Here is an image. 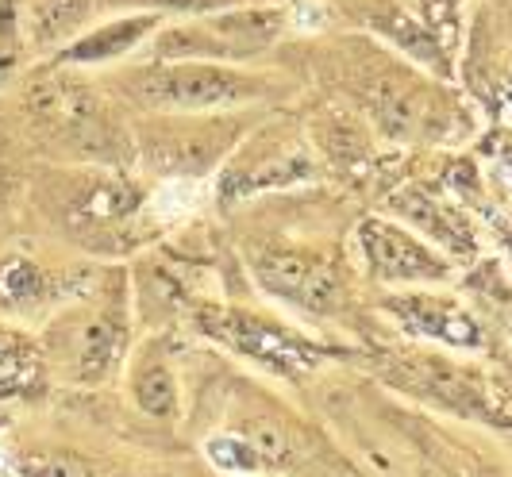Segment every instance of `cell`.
<instances>
[{
	"label": "cell",
	"mask_w": 512,
	"mask_h": 477,
	"mask_svg": "<svg viewBox=\"0 0 512 477\" xmlns=\"http://www.w3.org/2000/svg\"><path fill=\"white\" fill-rule=\"evenodd\" d=\"M285 54L305 58V66L332 89L339 104L359 112L374 135L409 147L459 143L474 131L470 104L451 77L428 74L397 51L382 47L362 31L297 35L282 43Z\"/></svg>",
	"instance_id": "cell-1"
},
{
	"label": "cell",
	"mask_w": 512,
	"mask_h": 477,
	"mask_svg": "<svg viewBox=\"0 0 512 477\" xmlns=\"http://www.w3.org/2000/svg\"><path fill=\"white\" fill-rule=\"evenodd\" d=\"M104 89L135 112H231L274 108L301 93V77L270 66H228L201 58H147L104 70Z\"/></svg>",
	"instance_id": "cell-2"
},
{
	"label": "cell",
	"mask_w": 512,
	"mask_h": 477,
	"mask_svg": "<svg viewBox=\"0 0 512 477\" xmlns=\"http://www.w3.org/2000/svg\"><path fill=\"white\" fill-rule=\"evenodd\" d=\"M43 366L62 385H104L128 358L131 297L120 270H101L93 289L58 304L43 335Z\"/></svg>",
	"instance_id": "cell-3"
},
{
	"label": "cell",
	"mask_w": 512,
	"mask_h": 477,
	"mask_svg": "<svg viewBox=\"0 0 512 477\" xmlns=\"http://www.w3.org/2000/svg\"><path fill=\"white\" fill-rule=\"evenodd\" d=\"M297 35V0H243L193 20H166L143 47L147 58H201L258 66Z\"/></svg>",
	"instance_id": "cell-4"
},
{
	"label": "cell",
	"mask_w": 512,
	"mask_h": 477,
	"mask_svg": "<svg viewBox=\"0 0 512 477\" xmlns=\"http://www.w3.org/2000/svg\"><path fill=\"white\" fill-rule=\"evenodd\" d=\"M274 108L231 112H139L131 120V158L143 174L166 181H197L216 174L251 127Z\"/></svg>",
	"instance_id": "cell-5"
},
{
	"label": "cell",
	"mask_w": 512,
	"mask_h": 477,
	"mask_svg": "<svg viewBox=\"0 0 512 477\" xmlns=\"http://www.w3.org/2000/svg\"><path fill=\"white\" fill-rule=\"evenodd\" d=\"M312 177H320V158L312 139L289 116L266 112L216 170V185L224 204H235L255 193L305 185Z\"/></svg>",
	"instance_id": "cell-6"
},
{
	"label": "cell",
	"mask_w": 512,
	"mask_h": 477,
	"mask_svg": "<svg viewBox=\"0 0 512 477\" xmlns=\"http://www.w3.org/2000/svg\"><path fill=\"white\" fill-rule=\"evenodd\" d=\"M324 8L335 12V20L351 31H362L378 39L382 47L397 51L428 74L455 81V51L443 43L428 16L416 8V0H324Z\"/></svg>",
	"instance_id": "cell-7"
},
{
	"label": "cell",
	"mask_w": 512,
	"mask_h": 477,
	"mask_svg": "<svg viewBox=\"0 0 512 477\" xmlns=\"http://www.w3.org/2000/svg\"><path fill=\"white\" fill-rule=\"evenodd\" d=\"M193 324L205 331L208 339L224 343L231 351L255 358L258 366L274 370V374L297 377L305 374L312 362H320V347L308 343L305 335L274 324L266 316L243 312V308H224V304H197L193 308Z\"/></svg>",
	"instance_id": "cell-8"
},
{
	"label": "cell",
	"mask_w": 512,
	"mask_h": 477,
	"mask_svg": "<svg viewBox=\"0 0 512 477\" xmlns=\"http://www.w3.org/2000/svg\"><path fill=\"white\" fill-rule=\"evenodd\" d=\"M251 270L270 297L293 304L308 316H332L347 301V277L339 262L308 247H255Z\"/></svg>",
	"instance_id": "cell-9"
},
{
	"label": "cell",
	"mask_w": 512,
	"mask_h": 477,
	"mask_svg": "<svg viewBox=\"0 0 512 477\" xmlns=\"http://www.w3.org/2000/svg\"><path fill=\"white\" fill-rule=\"evenodd\" d=\"M166 24L162 16L151 12H101L93 24L77 35L74 43H66L54 54V66H70V70H112L120 62H128L154 39V31Z\"/></svg>",
	"instance_id": "cell-10"
},
{
	"label": "cell",
	"mask_w": 512,
	"mask_h": 477,
	"mask_svg": "<svg viewBox=\"0 0 512 477\" xmlns=\"http://www.w3.org/2000/svg\"><path fill=\"white\" fill-rule=\"evenodd\" d=\"M359 247L370 274L378 281H389V285L393 281L405 285V281H443L447 277V262L428 243H420L416 235L389 224V220H362Z\"/></svg>",
	"instance_id": "cell-11"
},
{
	"label": "cell",
	"mask_w": 512,
	"mask_h": 477,
	"mask_svg": "<svg viewBox=\"0 0 512 477\" xmlns=\"http://www.w3.org/2000/svg\"><path fill=\"white\" fill-rule=\"evenodd\" d=\"M101 16V0H20L24 47L31 62H51Z\"/></svg>",
	"instance_id": "cell-12"
},
{
	"label": "cell",
	"mask_w": 512,
	"mask_h": 477,
	"mask_svg": "<svg viewBox=\"0 0 512 477\" xmlns=\"http://www.w3.org/2000/svg\"><path fill=\"white\" fill-rule=\"evenodd\" d=\"M128 397H131V404H135L143 416H151V420H162V424L178 420V412H181L178 374H174L170 354H166V347H162L158 339L143 343V347L128 358Z\"/></svg>",
	"instance_id": "cell-13"
},
{
	"label": "cell",
	"mask_w": 512,
	"mask_h": 477,
	"mask_svg": "<svg viewBox=\"0 0 512 477\" xmlns=\"http://www.w3.org/2000/svg\"><path fill=\"white\" fill-rule=\"evenodd\" d=\"M389 312H397L401 324L412 327V331H420L428 339H443L451 347H478L482 343L478 324L455 301H443V297H397V301H389Z\"/></svg>",
	"instance_id": "cell-14"
},
{
	"label": "cell",
	"mask_w": 512,
	"mask_h": 477,
	"mask_svg": "<svg viewBox=\"0 0 512 477\" xmlns=\"http://www.w3.org/2000/svg\"><path fill=\"white\" fill-rule=\"evenodd\" d=\"M393 374H397V381H405L409 389L432 397V401L451 404V408H459V412H486V401L478 397L474 381H466L455 366H447V362H439V358H409V362H401Z\"/></svg>",
	"instance_id": "cell-15"
},
{
	"label": "cell",
	"mask_w": 512,
	"mask_h": 477,
	"mask_svg": "<svg viewBox=\"0 0 512 477\" xmlns=\"http://www.w3.org/2000/svg\"><path fill=\"white\" fill-rule=\"evenodd\" d=\"M47 374L43 347L24 327L0 320V397H20Z\"/></svg>",
	"instance_id": "cell-16"
},
{
	"label": "cell",
	"mask_w": 512,
	"mask_h": 477,
	"mask_svg": "<svg viewBox=\"0 0 512 477\" xmlns=\"http://www.w3.org/2000/svg\"><path fill=\"white\" fill-rule=\"evenodd\" d=\"M389 208L401 212V216L412 220L416 227H428V235H432V239H443L451 251L470 254V231H466V224H462V216L459 212H451V208H443V201H439L436 193H428V189L397 193Z\"/></svg>",
	"instance_id": "cell-17"
},
{
	"label": "cell",
	"mask_w": 512,
	"mask_h": 477,
	"mask_svg": "<svg viewBox=\"0 0 512 477\" xmlns=\"http://www.w3.org/2000/svg\"><path fill=\"white\" fill-rule=\"evenodd\" d=\"M235 435L251 447V454L258 458V466H289L293 454H297V443L293 435L285 431L278 420H247L243 427H235Z\"/></svg>",
	"instance_id": "cell-18"
},
{
	"label": "cell",
	"mask_w": 512,
	"mask_h": 477,
	"mask_svg": "<svg viewBox=\"0 0 512 477\" xmlns=\"http://www.w3.org/2000/svg\"><path fill=\"white\" fill-rule=\"evenodd\" d=\"M16 474L20 477H104L89 458H81L74 451H24L16 458Z\"/></svg>",
	"instance_id": "cell-19"
},
{
	"label": "cell",
	"mask_w": 512,
	"mask_h": 477,
	"mask_svg": "<svg viewBox=\"0 0 512 477\" xmlns=\"http://www.w3.org/2000/svg\"><path fill=\"white\" fill-rule=\"evenodd\" d=\"M231 4H243V0H101V12H151L162 20H193Z\"/></svg>",
	"instance_id": "cell-20"
},
{
	"label": "cell",
	"mask_w": 512,
	"mask_h": 477,
	"mask_svg": "<svg viewBox=\"0 0 512 477\" xmlns=\"http://www.w3.org/2000/svg\"><path fill=\"white\" fill-rule=\"evenodd\" d=\"M27 62H31V54H27L20 43H4V39H0V93L24 77Z\"/></svg>",
	"instance_id": "cell-21"
},
{
	"label": "cell",
	"mask_w": 512,
	"mask_h": 477,
	"mask_svg": "<svg viewBox=\"0 0 512 477\" xmlns=\"http://www.w3.org/2000/svg\"><path fill=\"white\" fill-rule=\"evenodd\" d=\"M0 477H20V474H0Z\"/></svg>",
	"instance_id": "cell-22"
}]
</instances>
